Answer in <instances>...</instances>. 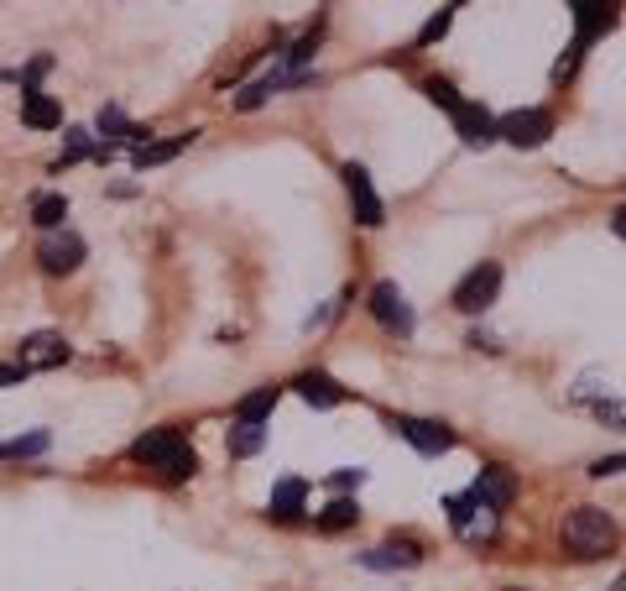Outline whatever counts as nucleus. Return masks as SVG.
<instances>
[{
  "label": "nucleus",
  "instance_id": "nucleus-10",
  "mask_svg": "<svg viewBox=\"0 0 626 591\" xmlns=\"http://www.w3.org/2000/svg\"><path fill=\"white\" fill-rule=\"evenodd\" d=\"M391 430L413 445L418 455H444L449 445H455V435L444 430V424H434V418H413V414H397L391 418Z\"/></svg>",
  "mask_w": 626,
  "mask_h": 591
},
{
  "label": "nucleus",
  "instance_id": "nucleus-11",
  "mask_svg": "<svg viewBox=\"0 0 626 591\" xmlns=\"http://www.w3.org/2000/svg\"><path fill=\"white\" fill-rule=\"evenodd\" d=\"M470 498L480 508H491V513H501V508H511V498H517V476H511L507 466H486L480 476L470 482Z\"/></svg>",
  "mask_w": 626,
  "mask_h": 591
},
{
  "label": "nucleus",
  "instance_id": "nucleus-17",
  "mask_svg": "<svg viewBox=\"0 0 626 591\" xmlns=\"http://www.w3.org/2000/svg\"><path fill=\"white\" fill-rule=\"evenodd\" d=\"M193 137H199V131H183V137H172V141H147V147H136L131 152V168L136 174H147V168H157V162H172L183 147H193Z\"/></svg>",
  "mask_w": 626,
  "mask_h": 591
},
{
  "label": "nucleus",
  "instance_id": "nucleus-3",
  "mask_svg": "<svg viewBox=\"0 0 626 591\" xmlns=\"http://www.w3.org/2000/svg\"><path fill=\"white\" fill-rule=\"evenodd\" d=\"M444 508H449V529H455L465 544H491L496 534H501V513L480 508L470 492H455V498H444Z\"/></svg>",
  "mask_w": 626,
  "mask_h": 591
},
{
  "label": "nucleus",
  "instance_id": "nucleus-4",
  "mask_svg": "<svg viewBox=\"0 0 626 591\" xmlns=\"http://www.w3.org/2000/svg\"><path fill=\"white\" fill-rule=\"evenodd\" d=\"M496 294H501V262H480V267H470V273L455 283L449 304H455L459 314H486L496 304Z\"/></svg>",
  "mask_w": 626,
  "mask_h": 591
},
{
  "label": "nucleus",
  "instance_id": "nucleus-26",
  "mask_svg": "<svg viewBox=\"0 0 626 591\" xmlns=\"http://www.w3.org/2000/svg\"><path fill=\"white\" fill-rule=\"evenodd\" d=\"M449 21H455V6H444L439 17H434V21L424 27V32H418V42H424V48H428V42H439V37L449 32Z\"/></svg>",
  "mask_w": 626,
  "mask_h": 591
},
{
  "label": "nucleus",
  "instance_id": "nucleus-8",
  "mask_svg": "<svg viewBox=\"0 0 626 591\" xmlns=\"http://www.w3.org/2000/svg\"><path fill=\"white\" fill-rule=\"evenodd\" d=\"M85 236H79V230H48V236H42V246H37V262H42V267H48L52 278H63V273H73V267H79V262H85Z\"/></svg>",
  "mask_w": 626,
  "mask_h": 591
},
{
  "label": "nucleus",
  "instance_id": "nucleus-9",
  "mask_svg": "<svg viewBox=\"0 0 626 591\" xmlns=\"http://www.w3.org/2000/svg\"><path fill=\"white\" fill-rule=\"evenodd\" d=\"M68 356H73V346H68L58 331H32L27 341H21V372H52V366H63Z\"/></svg>",
  "mask_w": 626,
  "mask_h": 591
},
{
  "label": "nucleus",
  "instance_id": "nucleus-14",
  "mask_svg": "<svg viewBox=\"0 0 626 591\" xmlns=\"http://www.w3.org/2000/svg\"><path fill=\"white\" fill-rule=\"evenodd\" d=\"M304 503H308V482H304V476H282V482L271 487L267 513L277 523H292V519H304Z\"/></svg>",
  "mask_w": 626,
  "mask_h": 591
},
{
  "label": "nucleus",
  "instance_id": "nucleus-23",
  "mask_svg": "<svg viewBox=\"0 0 626 591\" xmlns=\"http://www.w3.org/2000/svg\"><path fill=\"white\" fill-rule=\"evenodd\" d=\"M595 418L610 424V430H626V398H600L595 403Z\"/></svg>",
  "mask_w": 626,
  "mask_h": 591
},
{
  "label": "nucleus",
  "instance_id": "nucleus-6",
  "mask_svg": "<svg viewBox=\"0 0 626 591\" xmlns=\"http://www.w3.org/2000/svg\"><path fill=\"white\" fill-rule=\"evenodd\" d=\"M371 314H376V325L391 335H413L418 331V314H413V304H407V294L397 288V283H376L371 288Z\"/></svg>",
  "mask_w": 626,
  "mask_h": 591
},
{
  "label": "nucleus",
  "instance_id": "nucleus-18",
  "mask_svg": "<svg viewBox=\"0 0 626 591\" xmlns=\"http://www.w3.org/2000/svg\"><path fill=\"white\" fill-rule=\"evenodd\" d=\"M277 398H282V387H256V393H246V398L236 403V424H267V414L277 408Z\"/></svg>",
  "mask_w": 626,
  "mask_h": 591
},
{
  "label": "nucleus",
  "instance_id": "nucleus-1",
  "mask_svg": "<svg viewBox=\"0 0 626 591\" xmlns=\"http://www.w3.org/2000/svg\"><path fill=\"white\" fill-rule=\"evenodd\" d=\"M131 461L162 471L168 482H188V476L199 471V455H193V445H188L178 430H147V435L131 445Z\"/></svg>",
  "mask_w": 626,
  "mask_h": 591
},
{
  "label": "nucleus",
  "instance_id": "nucleus-5",
  "mask_svg": "<svg viewBox=\"0 0 626 591\" xmlns=\"http://www.w3.org/2000/svg\"><path fill=\"white\" fill-rule=\"evenodd\" d=\"M548 137H554V116H548V110H538V105L511 110V116H501V121H496V141H511V147H523V152L543 147Z\"/></svg>",
  "mask_w": 626,
  "mask_h": 591
},
{
  "label": "nucleus",
  "instance_id": "nucleus-22",
  "mask_svg": "<svg viewBox=\"0 0 626 591\" xmlns=\"http://www.w3.org/2000/svg\"><path fill=\"white\" fill-rule=\"evenodd\" d=\"M42 451H48V435H42V430H32L27 440H6V445H0V461H17V455H42Z\"/></svg>",
  "mask_w": 626,
  "mask_h": 591
},
{
  "label": "nucleus",
  "instance_id": "nucleus-15",
  "mask_svg": "<svg viewBox=\"0 0 626 591\" xmlns=\"http://www.w3.org/2000/svg\"><path fill=\"white\" fill-rule=\"evenodd\" d=\"M21 121L32 126V131H58V126H63V110H58V100L42 95V89H21Z\"/></svg>",
  "mask_w": 626,
  "mask_h": 591
},
{
  "label": "nucleus",
  "instance_id": "nucleus-21",
  "mask_svg": "<svg viewBox=\"0 0 626 591\" xmlns=\"http://www.w3.org/2000/svg\"><path fill=\"white\" fill-rule=\"evenodd\" d=\"M32 220H37L42 230H63L68 199H63V194H37V199H32Z\"/></svg>",
  "mask_w": 626,
  "mask_h": 591
},
{
  "label": "nucleus",
  "instance_id": "nucleus-25",
  "mask_svg": "<svg viewBox=\"0 0 626 591\" xmlns=\"http://www.w3.org/2000/svg\"><path fill=\"white\" fill-rule=\"evenodd\" d=\"M424 95H428L434 105H444V110H455V105H459V95H455V85H449V79H428Z\"/></svg>",
  "mask_w": 626,
  "mask_h": 591
},
{
  "label": "nucleus",
  "instance_id": "nucleus-19",
  "mask_svg": "<svg viewBox=\"0 0 626 591\" xmlns=\"http://www.w3.org/2000/svg\"><path fill=\"white\" fill-rule=\"evenodd\" d=\"M360 523V503L356 498H335V503L319 513V529L324 534H339V529H356Z\"/></svg>",
  "mask_w": 626,
  "mask_h": 591
},
{
  "label": "nucleus",
  "instance_id": "nucleus-13",
  "mask_svg": "<svg viewBox=\"0 0 626 591\" xmlns=\"http://www.w3.org/2000/svg\"><path fill=\"white\" fill-rule=\"evenodd\" d=\"M418 560H424V550H418L413 540H391V544L366 550V555H360V565H366V571H413Z\"/></svg>",
  "mask_w": 626,
  "mask_h": 591
},
{
  "label": "nucleus",
  "instance_id": "nucleus-29",
  "mask_svg": "<svg viewBox=\"0 0 626 591\" xmlns=\"http://www.w3.org/2000/svg\"><path fill=\"white\" fill-rule=\"evenodd\" d=\"M21 377H27V372H21L17 362H0V387H17Z\"/></svg>",
  "mask_w": 626,
  "mask_h": 591
},
{
  "label": "nucleus",
  "instance_id": "nucleus-27",
  "mask_svg": "<svg viewBox=\"0 0 626 591\" xmlns=\"http://www.w3.org/2000/svg\"><path fill=\"white\" fill-rule=\"evenodd\" d=\"M360 482H366V471L360 466H339L335 476H329V487H339V492H350V487H360Z\"/></svg>",
  "mask_w": 626,
  "mask_h": 591
},
{
  "label": "nucleus",
  "instance_id": "nucleus-12",
  "mask_svg": "<svg viewBox=\"0 0 626 591\" xmlns=\"http://www.w3.org/2000/svg\"><path fill=\"white\" fill-rule=\"evenodd\" d=\"M449 116H455V131H459V141H465V147H491V141H496V121H491V110H486V105L459 100Z\"/></svg>",
  "mask_w": 626,
  "mask_h": 591
},
{
  "label": "nucleus",
  "instance_id": "nucleus-28",
  "mask_svg": "<svg viewBox=\"0 0 626 591\" xmlns=\"http://www.w3.org/2000/svg\"><path fill=\"white\" fill-rule=\"evenodd\" d=\"M622 471H626V455H600V461L590 466V476H600V482H606V476H622Z\"/></svg>",
  "mask_w": 626,
  "mask_h": 591
},
{
  "label": "nucleus",
  "instance_id": "nucleus-30",
  "mask_svg": "<svg viewBox=\"0 0 626 591\" xmlns=\"http://www.w3.org/2000/svg\"><path fill=\"white\" fill-rule=\"evenodd\" d=\"M610 230H616V236H622V242H626V205H616V209H610Z\"/></svg>",
  "mask_w": 626,
  "mask_h": 591
},
{
  "label": "nucleus",
  "instance_id": "nucleus-2",
  "mask_svg": "<svg viewBox=\"0 0 626 591\" xmlns=\"http://www.w3.org/2000/svg\"><path fill=\"white\" fill-rule=\"evenodd\" d=\"M559 540H564V550L575 560H600V555H610L616 550V519H610L606 508H575L569 519H564V529H559Z\"/></svg>",
  "mask_w": 626,
  "mask_h": 591
},
{
  "label": "nucleus",
  "instance_id": "nucleus-20",
  "mask_svg": "<svg viewBox=\"0 0 626 591\" xmlns=\"http://www.w3.org/2000/svg\"><path fill=\"white\" fill-rule=\"evenodd\" d=\"M225 445H230V455H236V461H251V455L267 445V424H236Z\"/></svg>",
  "mask_w": 626,
  "mask_h": 591
},
{
  "label": "nucleus",
  "instance_id": "nucleus-16",
  "mask_svg": "<svg viewBox=\"0 0 626 591\" xmlns=\"http://www.w3.org/2000/svg\"><path fill=\"white\" fill-rule=\"evenodd\" d=\"M292 387H298V398L314 403V408H339V403H345V387H339L329 372H304Z\"/></svg>",
  "mask_w": 626,
  "mask_h": 591
},
{
  "label": "nucleus",
  "instance_id": "nucleus-7",
  "mask_svg": "<svg viewBox=\"0 0 626 591\" xmlns=\"http://www.w3.org/2000/svg\"><path fill=\"white\" fill-rule=\"evenodd\" d=\"M345 189H350V209H356V220L366 230H376L381 220H387V205H381V194H376V184H371V174L360 168V162H345Z\"/></svg>",
  "mask_w": 626,
  "mask_h": 591
},
{
  "label": "nucleus",
  "instance_id": "nucleus-24",
  "mask_svg": "<svg viewBox=\"0 0 626 591\" xmlns=\"http://www.w3.org/2000/svg\"><path fill=\"white\" fill-rule=\"evenodd\" d=\"M79 157H95V141H89L85 126H73V131H68V147H63V162H79Z\"/></svg>",
  "mask_w": 626,
  "mask_h": 591
}]
</instances>
